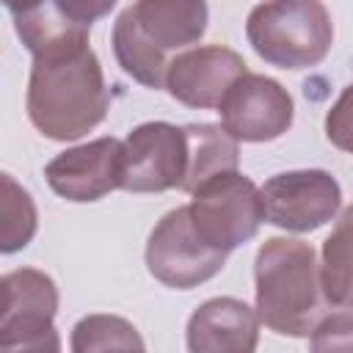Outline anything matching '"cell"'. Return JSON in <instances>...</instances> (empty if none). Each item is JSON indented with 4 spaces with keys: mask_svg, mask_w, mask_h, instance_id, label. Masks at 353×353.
<instances>
[{
    "mask_svg": "<svg viewBox=\"0 0 353 353\" xmlns=\"http://www.w3.org/2000/svg\"><path fill=\"white\" fill-rule=\"evenodd\" d=\"M110 44H113V55L119 66L124 69V74H130L135 83L146 88H165V72L171 61L143 36L132 6H127L116 17Z\"/></svg>",
    "mask_w": 353,
    "mask_h": 353,
    "instance_id": "16",
    "label": "cell"
},
{
    "mask_svg": "<svg viewBox=\"0 0 353 353\" xmlns=\"http://www.w3.org/2000/svg\"><path fill=\"white\" fill-rule=\"evenodd\" d=\"M110 94L102 63L88 41L33 58L28 77V119L50 141H77L108 116Z\"/></svg>",
    "mask_w": 353,
    "mask_h": 353,
    "instance_id": "1",
    "label": "cell"
},
{
    "mask_svg": "<svg viewBox=\"0 0 353 353\" xmlns=\"http://www.w3.org/2000/svg\"><path fill=\"white\" fill-rule=\"evenodd\" d=\"M0 353H61V336L52 325L47 331H39V334L22 336L17 342L0 345Z\"/></svg>",
    "mask_w": 353,
    "mask_h": 353,
    "instance_id": "22",
    "label": "cell"
},
{
    "mask_svg": "<svg viewBox=\"0 0 353 353\" xmlns=\"http://www.w3.org/2000/svg\"><path fill=\"white\" fill-rule=\"evenodd\" d=\"M188 215L199 240L229 256L256 237L265 221L262 190L240 171L218 174L193 193Z\"/></svg>",
    "mask_w": 353,
    "mask_h": 353,
    "instance_id": "4",
    "label": "cell"
},
{
    "mask_svg": "<svg viewBox=\"0 0 353 353\" xmlns=\"http://www.w3.org/2000/svg\"><path fill=\"white\" fill-rule=\"evenodd\" d=\"M72 353H146L138 328L119 314H85L69 336Z\"/></svg>",
    "mask_w": 353,
    "mask_h": 353,
    "instance_id": "18",
    "label": "cell"
},
{
    "mask_svg": "<svg viewBox=\"0 0 353 353\" xmlns=\"http://www.w3.org/2000/svg\"><path fill=\"white\" fill-rule=\"evenodd\" d=\"M132 8L143 36L160 52L196 44L210 19V8L201 0H141Z\"/></svg>",
    "mask_w": 353,
    "mask_h": 353,
    "instance_id": "14",
    "label": "cell"
},
{
    "mask_svg": "<svg viewBox=\"0 0 353 353\" xmlns=\"http://www.w3.org/2000/svg\"><path fill=\"white\" fill-rule=\"evenodd\" d=\"M121 154L124 143L105 135L55 154L44 165V179L66 201H99L121 188Z\"/></svg>",
    "mask_w": 353,
    "mask_h": 353,
    "instance_id": "10",
    "label": "cell"
},
{
    "mask_svg": "<svg viewBox=\"0 0 353 353\" xmlns=\"http://www.w3.org/2000/svg\"><path fill=\"white\" fill-rule=\"evenodd\" d=\"M116 0H47L33 6H8L14 30L28 52L36 58L50 50L83 44L91 25L110 14Z\"/></svg>",
    "mask_w": 353,
    "mask_h": 353,
    "instance_id": "9",
    "label": "cell"
},
{
    "mask_svg": "<svg viewBox=\"0 0 353 353\" xmlns=\"http://www.w3.org/2000/svg\"><path fill=\"white\" fill-rule=\"evenodd\" d=\"M259 190L265 201V221L298 234L325 226L342 207V188L336 176L323 168L273 174Z\"/></svg>",
    "mask_w": 353,
    "mask_h": 353,
    "instance_id": "7",
    "label": "cell"
},
{
    "mask_svg": "<svg viewBox=\"0 0 353 353\" xmlns=\"http://www.w3.org/2000/svg\"><path fill=\"white\" fill-rule=\"evenodd\" d=\"M254 298L265 328L281 336H312L331 306L317 251L298 237H268L254 259Z\"/></svg>",
    "mask_w": 353,
    "mask_h": 353,
    "instance_id": "2",
    "label": "cell"
},
{
    "mask_svg": "<svg viewBox=\"0 0 353 353\" xmlns=\"http://www.w3.org/2000/svg\"><path fill=\"white\" fill-rule=\"evenodd\" d=\"M3 201H0V215H3V232H0V251L3 254H14L19 248H25L39 226V215H36V204L30 199V193L11 176L3 174Z\"/></svg>",
    "mask_w": 353,
    "mask_h": 353,
    "instance_id": "19",
    "label": "cell"
},
{
    "mask_svg": "<svg viewBox=\"0 0 353 353\" xmlns=\"http://www.w3.org/2000/svg\"><path fill=\"white\" fill-rule=\"evenodd\" d=\"M143 256L149 273L171 290H193L218 276L226 265V254L212 251L199 240L188 207L168 210L154 223Z\"/></svg>",
    "mask_w": 353,
    "mask_h": 353,
    "instance_id": "5",
    "label": "cell"
},
{
    "mask_svg": "<svg viewBox=\"0 0 353 353\" xmlns=\"http://www.w3.org/2000/svg\"><path fill=\"white\" fill-rule=\"evenodd\" d=\"M0 287H3L0 345L52 328V317L58 312V287L44 270L36 268L8 270Z\"/></svg>",
    "mask_w": 353,
    "mask_h": 353,
    "instance_id": "13",
    "label": "cell"
},
{
    "mask_svg": "<svg viewBox=\"0 0 353 353\" xmlns=\"http://www.w3.org/2000/svg\"><path fill=\"white\" fill-rule=\"evenodd\" d=\"M309 353H353V314H325L309 336Z\"/></svg>",
    "mask_w": 353,
    "mask_h": 353,
    "instance_id": "20",
    "label": "cell"
},
{
    "mask_svg": "<svg viewBox=\"0 0 353 353\" xmlns=\"http://www.w3.org/2000/svg\"><path fill=\"white\" fill-rule=\"evenodd\" d=\"M185 342L188 353H256L259 314L240 298H210L188 317Z\"/></svg>",
    "mask_w": 353,
    "mask_h": 353,
    "instance_id": "12",
    "label": "cell"
},
{
    "mask_svg": "<svg viewBox=\"0 0 353 353\" xmlns=\"http://www.w3.org/2000/svg\"><path fill=\"white\" fill-rule=\"evenodd\" d=\"M121 190L127 193H165L182 190L188 174L185 127L168 121L138 124L124 141Z\"/></svg>",
    "mask_w": 353,
    "mask_h": 353,
    "instance_id": "6",
    "label": "cell"
},
{
    "mask_svg": "<svg viewBox=\"0 0 353 353\" xmlns=\"http://www.w3.org/2000/svg\"><path fill=\"white\" fill-rule=\"evenodd\" d=\"M325 138L339 149L353 154V83L342 88L336 102L325 113Z\"/></svg>",
    "mask_w": 353,
    "mask_h": 353,
    "instance_id": "21",
    "label": "cell"
},
{
    "mask_svg": "<svg viewBox=\"0 0 353 353\" xmlns=\"http://www.w3.org/2000/svg\"><path fill=\"white\" fill-rule=\"evenodd\" d=\"M245 39L276 69H309L331 52L334 22L317 0L259 3L245 19Z\"/></svg>",
    "mask_w": 353,
    "mask_h": 353,
    "instance_id": "3",
    "label": "cell"
},
{
    "mask_svg": "<svg viewBox=\"0 0 353 353\" xmlns=\"http://www.w3.org/2000/svg\"><path fill=\"white\" fill-rule=\"evenodd\" d=\"M221 127L240 143H268L281 138L295 119L290 91L265 74L245 72L218 105Z\"/></svg>",
    "mask_w": 353,
    "mask_h": 353,
    "instance_id": "8",
    "label": "cell"
},
{
    "mask_svg": "<svg viewBox=\"0 0 353 353\" xmlns=\"http://www.w3.org/2000/svg\"><path fill=\"white\" fill-rule=\"evenodd\" d=\"M248 72L240 52L223 44H204L171 58L165 72V91L188 108H218L226 91Z\"/></svg>",
    "mask_w": 353,
    "mask_h": 353,
    "instance_id": "11",
    "label": "cell"
},
{
    "mask_svg": "<svg viewBox=\"0 0 353 353\" xmlns=\"http://www.w3.org/2000/svg\"><path fill=\"white\" fill-rule=\"evenodd\" d=\"M188 138V174L182 182L185 193H196L204 182L218 174L237 171L240 165V146L221 124H185Z\"/></svg>",
    "mask_w": 353,
    "mask_h": 353,
    "instance_id": "15",
    "label": "cell"
},
{
    "mask_svg": "<svg viewBox=\"0 0 353 353\" xmlns=\"http://www.w3.org/2000/svg\"><path fill=\"white\" fill-rule=\"evenodd\" d=\"M320 281L325 301L353 309V204L342 210L320 248Z\"/></svg>",
    "mask_w": 353,
    "mask_h": 353,
    "instance_id": "17",
    "label": "cell"
}]
</instances>
